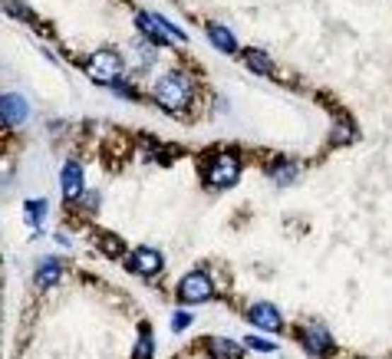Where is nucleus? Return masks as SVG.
I'll return each mask as SVG.
<instances>
[{
	"instance_id": "3",
	"label": "nucleus",
	"mask_w": 392,
	"mask_h": 359,
	"mask_svg": "<svg viewBox=\"0 0 392 359\" xmlns=\"http://www.w3.org/2000/svg\"><path fill=\"white\" fill-rule=\"evenodd\" d=\"M204 178H208L214 188H231V185H238V178H241L238 155H234V152H218V155L208 161Z\"/></svg>"
},
{
	"instance_id": "12",
	"label": "nucleus",
	"mask_w": 392,
	"mask_h": 359,
	"mask_svg": "<svg viewBox=\"0 0 392 359\" xmlns=\"http://www.w3.org/2000/svg\"><path fill=\"white\" fill-rule=\"evenodd\" d=\"M244 63H248L250 69L258 76H270L274 73V59L264 53V50H244Z\"/></svg>"
},
{
	"instance_id": "1",
	"label": "nucleus",
	"mask_w": 392,
	"mask_h": 359,
	"mask_svg": "<svg viewBox=\"0 0 392 359\" xmlns=\"http://www.w3.org/2000/svg\"><path fill=\"white\" fill-rule=\"evenodd\" d=\"M155 99L168 109V113H182L192 103V79L185 73H165L155 83Z\"/></svg>"
},
{
	"instance_id": "15",
	"label": "nucleus",
	"mask_w": 392,
	"mask_h": 359,
	"mask_svg": "<svg viewBox=\"0 0 392 359\" xmlns=\"http://www.w3.org/2000/svg\"><path fill=\"white\" fill-rule=\"evenodd\" d=\"M99 247H103V254H109V257H122V251H125V244H122V237H115V234H99Z\"/></svg>"
},
{
	"instance_id": "11",
	"label": "nucleus",
	"mask_w": 392,
	"mask_h": 359,
	"mask_svg": "<svg viewBox=\"0 0 392 359\" xmlns=\"http://www.w3.org/2000/svg\"><path fill=\"white\" fill-rule=\"evenodd\" d=\"M304 346H306V353H313V356H326L333 343H330V333L320 330V326H313V330L304 333Z\"/></svg>"
},
{
	"instance_id": "2",
	"label": "nucleus",
	"mask_w": 392,
	"mask_h": 359,
	"mask_svg": "<svg viewBox=\"0 0 392 359\" xmlns=\"http://www.w3.org/2000/svg\"><path fill=\"white\" fill-rule=\"evenodd\" d=\"M89 76H93V83L99 86H115L119 83V76H122V57L115 53V50H96L86 63Z\"/></svg>"
},
{
	"instance_id": "20",
	"label": "nucleus",
	"mask_w": 392,
	"mask_h": 359,
	"mask_svg": "<svg viewBox=\"0 0 392 359\" xmlns=\"http://www.w3.org/2000/svg\"><path fill=\"white\" fill-rule=\"evenodd\" d=\"M294 175H296V169H294V165H284V169H277V171H274V178H280V185H287V181L294 178Z\"/></svg>"
},
{
	"instance_id": "19",
	"label": "nucleus",
	"mask_w": 392,
	"mask_h": 359,
	"mask_svg": "<svg viewBox=\"0 0 392 359\" xmlns=\"http://www.w3.org/2000/svg\"><path fill=\"white\" fill-rule=\"evenodd\" d=\"M248 346L250 350H260V353H274V343L260 340V336H248Z\"/></svg>"
},
{
	"instance_id": "13",
	"label": "nucleus",
	"mask_w": 392,
	"mask_h": 359,
	"mask_svg": "<svg viewBox=\"0 0 392 359\" xmlns=\"http://www.w3.org/2000/svg\"><path fill=\"white\" fill-rule=\"evenodd\" d=\"M208 37L221 53H234V50H238V43H234V37H231V30H224L221 23H208Z\"/></svg>"
},
{
	"instance_id": "7",
	"label": "nucleus",
	"mask_w": 392,
	"mask_h": 359,
	"mask_svg": "<svg viewBox=\"0 0 392 359\" xmlns=\"http://www.w3.org/2000/svg\"><path fill=\"white\" fill-rule=\"evenodd\" d=\"M135 270V274H142V277H152L162 270V254L155 251V247H139L132 254V264H129Z\"/></svg>"
},
{
	"instance_id": "8",
	"label": "nucleus",
	"mask_w": 392,
	"mask_h": 359,
	"mask_svg": "<svg viewBox=\"0 0 392 359\" xmlns=\"http://www.w3.org/2000/svg\"><path fill=\"white\" fill-rule=\"evenodd\" d=\"M59 188H63V198L73 201L83 195V169L76 161H67L63 165V175H59Z\"/></svg>"
},
{
	"instance_id": "4",
	"label": "nucleus",
	"mask_w": 392,
	"mask_h": 359,
	"mask_svg": "<svg viewBox=\"0 0 392 359\" xmlns=\"http://www.w3.org/2000/svg\"><path fill=\"white\" fill-rule=\"evenodd\" d=\"M139 30H142L152 43H185V40H188L182 30L172 27V23L165 17H158V13H139Z\"/></svg>"
},
{
	"instance_id": "14",
	"label": "nucleus",
	"mask_w": 392,
	"mask_h": 359,
	"mask_svg": "<svg viewBox=\"0 0 392 359\" xmlns=\"http://www.w3.org/2000/svg\"><path fill=\"white\" fill-rule=\"evenodd\" d=\"M208 353L211 359H241V346L231 340H208Z\"/></svg>"
},
{
	"instance_id": "5",
	"label": "nucleus",
	"mask_w": 392,
	"mask_h": 359,
	"mask_svg": "<svg viewBox=\"0 0 392 359\" xmlns=\"http://www.w3.org/2000/svg\"><path fill=\"white\" fill-rule=\"evenodd\" d=\"M211 293H214V287H211L208 274H201V270L185 274L182 284H178V297L185 303H204V300H211Z\"/></svg>"
},
{
	"instance_id": "6",
	"label": "nucleus",
	"mask_w": 392,
	"mask_h": 359,
	"mask_svg": "<svg viewBox=\"0 0 392 359\" xmlns=\"http://www.w3.org/2000/svg\"><path fill=\"white\" fill-rule=\"evenodd\" d=\"M248 320L254 323V326H260V330H270V333H277L280 326H284V320H280V313L274 303H254L248 310Z\"/></svg>"
},
{
	"instance_id": "18",
	"label": "nucleus",
	"mask_w": 392,
	"mask_h": 359,
	"mask_svg": "<svg viewBox=\"0 0 392 359\" xmlns=\"http://www.w3.org/2000/svg\"><path fill=\"white\" fill-rule=\"evenodd\" d=\"M188 323H192V313L178 310V313H175V317H172V330H175V333H182L185 326H188Z\"/></svg>"
},
{
	"instance_id": "17",
	"label": "nucleus",
	"mask_w": 392,
	"mask_h": 359,
	"mask_svg": "<svg viewBox=\"0 0 392 359\" xmlns=\"http://www.w3.org/2000/svg\"><path fill=\"white\" fill-rule=\"evenodd\" d=\"M135 359H152V333L142 330V340L135 346Z\"/></svg>"
},
{
	"instance_id": "9",
	"label": "nucleus",
	"mask_w": 392,
	"mask_h": 359,
	"mask_svg": "<svg viewBox=\"0 0 392 359\" xmlns=\"http://www.w3.org/2000/svg\"><path fill=\"white\" fill-rule=\"evenodd\" d=\"M59 277H63V264H59V261H53V257H43V264L37 267V287L50 290V287L59 284Z\"/></svg>"
},
{
	"instance_id": "16",
	"label": "nucleus",
	"mask_w": 392,
	"mask_h": 359,
	"mask_svg": "<svg viewBox=\"0 0 392 359\" xmlns=\"http://www.w3.org/2000/svg\"><path fill=\"white\" fill-rule=\"evenodd\" d=\"M43 215H47V201H27V221L30 224H40L43 221Z\"/></svg>"
},
{
	"instance_id": "10",
	"label": "nucleus",
	"mask_w": 392,
	"mask_h": 359,
	"mask_svg": "<svg viewBox=\"0 0 392 359\" xmlns=\"http://www.w3.org/2000/svg\"><path fill=\"white\" fill-rule=\"evenodd\" d=\"M27 119V103H23V96L17 93H7L4 96V125H17Z\"/></svg>"
}]
</instances>
